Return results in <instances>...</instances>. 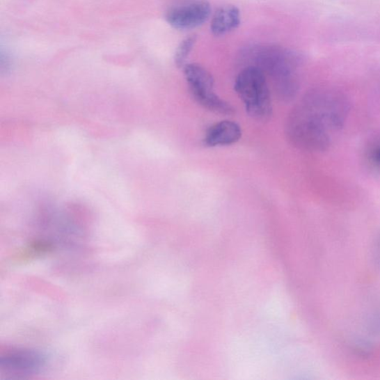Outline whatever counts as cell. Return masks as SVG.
<instances>
[{"instance_id": "1", "label": "cell", "mask_w": 380, "mask_h": 380, "mask_svg": "<svg viewBox=\"0 0 380 380\" xmlns=\"http://www.w3.org/2000/svg\"><path fill=\"white\" fill-rule=\"evenodd\" d=\"M350 111L349 98L338 89H314L299 100L290 114L288 138L299 149L326 151L343 130Z\"/></svg>"}, {"instance_id": "2", "label": "cell", "mask_w": 380, "mask_h": 380, "mask_svg": "<svg viewBox=\"0 0 380 380\" xmlns=\"http://www.w3.org/2000/svg\"><path fill=\"white\" fill-rule=\"evenodd\" d=\"M235 90L250 116L257 120L269 119L272 114L271 97L264 72L251 65L243 70L235 81Z\"/></svg>"}, {"instance_id": "3", "label": "cell", "mask_w": 380, "mask_h": 380, "mask_svg": "<svg viewBox=\"0 0 380 380\" xmlns=\"http://www.w3.org/2000/svg\"><path fill=\"white\" fill-rule=\"evenodd\" d=\"M184 72L190 92L198 104L220 114L234 113L233 107L215 93L214 77L204 67L187 64Z\"/></svg>"}, {"instance_id": "4", "label": "cell", "mask_w": 380, "mask_h": 380, "mask_svg": "<svg viewBox=\"0 0 380 380\" xmlns=\"http://www.w3.org/2000/svg\"><path fill=\"white\" fill-rule=\"evenodd\" d=\"M210 14L211 6L206 0H195L171 8L166 19L176 29L188 30L205 24Z\"/></svg>"}, {"instance_id": "5", "label": "cell", "mask_w": 380, "mask_h": 380, "mask_svg": "<svg viewBox=\"0 0 380 380\" xmlns=\"http://www.w3.org/2000/svg\"><path fill=\"white\" fill-rule=\"evenodd\" d=\"M242 134V129L237 122L221 121L209 128L205 143L208 147L226 146L239 141Z\"/></svg>"}, {"instance_id": "6", "label": "cell", "mask_w": 380, "mask_h": 380, "mask_svg": "<svg viewBox=\"0 0 380 380\" xmlns=\"http://www.w3.org/2000/svg\"><path fill=\"white\" fill-rule=\"evenodd\" d=\"M241 22L239 9L234 6L219 8L212 18L210 29L215 36H222L237 29Z\"/></svg>"}, {"instance_id": "7", "label": "cell", "mask_w": 380, "mask_h": 380, "mask_svg": "<svg viewBox=\"0 0 380 380\" xmlns=\"http://www.w3.org/2000/svg\"><path fill=\"white\" fill-rule=\"evenodd\" d=\"M363 161L368 170L380 173V132L373 134L364 143Z\"/></svg>"}, {"instance_id": "8", "label": "cell", "mask_w": 380, "mask_h": 380, "mask_svg": "<svg viewBox=\"0 0 380 380\" xmlns=\"http://www.w3.org/2000/svg\"><path fill=\"white\" fill-rule=\"evenodd\" d=\"M196 40V35H189L178 46L175 54V63L178 68H182L187 65L186 61L193 49Z\"/></svg>"}, {"instance_id": "9", "label": "cell", "mask_w": 380, "mask_h": 380, "mask_svg": "<svg viewBox=\"0 0 380 380\" xmlns=\"http://www.w3.org/2000/svg\"><path fill=\"white\" fill-rule=\"evenodd\" d=\"M378 251H379V261H380V238H379V248H378Z\"/></svg>"}]
</instances>
